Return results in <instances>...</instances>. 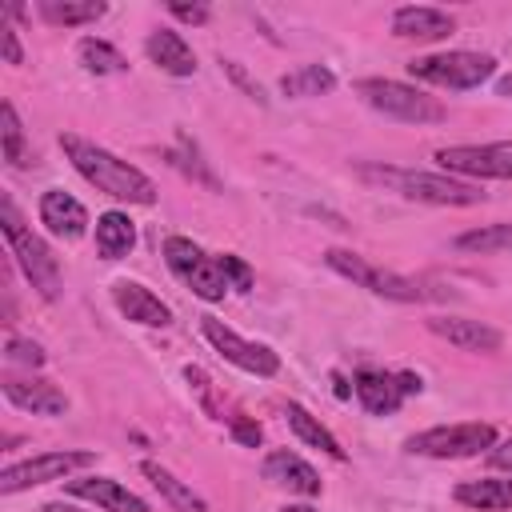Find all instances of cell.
Instances as JSON below:
<instances>
[{
  "mask_svg": "<svg viewBox=\"0 0 512 512\" xmlns=\"http://www.w3.org/2000/svg\"><path fill=\"white\" fill-rule=\"evenodd\" d=\"M60 148H64V156L72 160V168H76L92 188H100L104 196L124 200V204H152V200H156V184H152L136 164L112 156L108 148H100V144H92V140H84V136H76V132H64V136H60Z\"/></svg>",
  "mask_w": 512,
  "mask_h": 512,
  "instance_id": "cell-1",
  "label": "cell"
},
{
  "mask_svg": "<svg viewBox=\"0 0 512 512\" xmlns=\"http://www.w3.org/2000/svg\"><path fill=\"white\" fill-rule=\"evenodd\" d=\"M360 180L396 192L404 200H420V204H448V208H468V204H484V192L476 184L440 176V172H416V168H396V164H360L356 168Z\"/></svg>",
  "mask_w": 512,
  "mask_h": 512,
  "instance_id": "cell-2",
  "label": "cell"
},
{
  "mask_svg": "<svg viewBox=\"0 0 512 512\" xmlns=\"http://www.w3.org/2000/svg\"><path fill=\"white\" fill-rule=\"evenodd\" d=\"M324 264L340 276H348L352 284L384 296V300H400V304H416V300H440V292H432L428 284L412 280V276H400V272H388V268H376L368 264L364 256L348 252V248H328L324 252Z\"/></svg>",
  "mask_w": 512,
  "mask_h": 512,
  "instance_id": "cell-3",
  "label": "cell"
},
{
  "mask_svg": "<svg viewBox=\"0 0 512 512\" xmlns=\"http://www.w3.org/2000/svg\"><path fill=\"white\" fill-rule=\"evenodd\" d=\"M356 92L364 96L368 108H376L392 120H404V124H440V120H448V108L436 96H424L420 88L400 84V80L368 76V80L356 84Z\"/></svg>",
  "mask_w": 512,
  "mask_h": 512,
  "instance_id": "cell-4",
  "label": "cell"
},
{
  "mask_svg": "<svg viewBox=\"0 0 512 512\" xmlns=\"http://www.w3.org/2000/svg\"><path fill=\"white\" fill-rule=\"evenodd\" d=\"M408 72L416 80H428V84H440V88H480L492 72H496V60L488 52H468V48H456V52H436V56H416L408 64Z\"/></svg>",
  "mask_w": 512,
  "mask_h": 512,
  "instance_id": "cell-5",
  "label": "cell"
},
{
  "mask_svg": "<svg viewBox=\"0 0 512 512\" xmlns=\"http://www.w3.org/2000/svg\"><path fill=\"white\" fill-rule=\"evenodd\" d=\"M496 444V428L492 424H436L428 432H416L404 448L412 456H436V460H464V456H480Z\"/></svg>",
  "mask_w": 512,
  "mask_h": 512,
  "instance_id": "cell-6",
  "label": "cell"
},
{
  "mask_svg": "<svg viewBox=\"0 0 512 512\" xmlns=\"http://www.w3.org/2000/svg\"><path fill=\"white\" fill-rule=\"evenodd\" d=\"M88 464H96V452H40L32 460L8 464L0 472V492L12 496L24 488H36V484H48V480H68L72 472H80Z\"/></svg>",
  "mask_w": 512,
  "mask_h": 512,
  "instance_id": "cell-7",
  "label": "cell"
},
{
  "mask_svg": "<svg viewBox=\"0 0 512 512\" xmlns=\"http://www.w3.org/2000/svg\"><path fill=\"white\" fill-rule=\"evenodd\" d=\"M444 172L476 176V180H512V140L492 144H452L436 152Z\"/></svg>",
  "mask_w": 512,
  "mask_h": 512,
  "instance_id": "cell-8",
  "label": "cell"
},
{
  "mask_svg": "<svg viewBox=\"0 0 512 512\" xmlns=\"http://www.w3.org/2000/svg\"><path fill=\"white\" fill-rule=\"evenodd\" d=\"M200 332H204V340H208L228 364H236V368H244V372H252V376H276V372H280V356H276L268 344L244 340L240 332H232L228 324H220V320H212V316L200 320Z\"/></svg>",
  "mask_w": 512,
  "mask_h": 512,
  "instance_id": "cell-9",
  "label": "cell"
},
{
  "mask_svg": "<svg viewBox=\"0 0 512 512\" xmlns=\"http://www.w3.org/2000/svg\"><path fill=\"white\" fill-rule=\"evenodd\" d=\"M420 376L416 372H380V368H360L356 372V400L364 404V412L372 416H388L404 404V396L420 392Z\"/></svg>",
  "mask_w": 512,
  "mask_h": 512,
  "instance_id": "cell-10",
  "label": "cell"
},
{
  "mask_svg": "<svg viewBox=\"0 0 512 512\" xmlns=\"http://www.w3.org/2000/svg\"><path fill=\"white\" fill-rule=\"evenodd\" d=\"M8 248H12V256H16V264H20V272L28 276V284H32L44 300H56V296H60V264H56V256L48 252V244H44L40 236L24 232V236H16Z\"/></svg>",
  "mask_w": 512,
  "mask_h": 512,
  "instance_id": "cell-11",
  "label": "cell"
},
{
  "mask_svg": "<svg viewBox=\"0 0 512 512\" xmlns=\"http://www.w3.org/2000/svg\"><path fill=\"white\" fill-rule=\"evenodd\" d=\"M112 304L132 324H144V328H168L172 324V308L152 288H144L140 280H116L112 284Z\"/></svg>",
  "mask_w": 512,
  "mask_h": 512,
  "instance_id": "cell-12",
  "label": "cell"
},
{
  "mask_svg": "<svg viewBox=\"0 0 512 512\" xmlns=\"http://www.w3.org/2000/svg\"><path fill=\"white\" fill-rule=\"evenodd\" d=\"M428 332L448 340L460 352H500V344H504L500 328H492L484 320H468V316H432Z\"/></svg>",
  "mask_w": 512,
  "mask_h": 512,
  "instance_id": "cell-13",
  "label": "cell"
},
{
  "mask_svg": "<svg viewBox=\"0 0 512 512\" xmlns=\"http://www.w3.org/2000/svg\"><path fill=\"white\" fill-rule=\"evenodd\" d=\"M40 224L60 240H80L88 232V212L76 196L60 192V188H48L40 196Z\"/></svg>",
  "mask_w": 512,
  "mask_h": 512,
  "instance_id": "cell-14",
  "label": "cell"
},
{
  "mask_svg": "<svg viewBox=\"0 0 512 512\" xmlns=\"http://www.w3.org/2000/svg\"><path fill=\"white\" fill-rule=\"evenodd\" d=\"M456 32V20L440 8H424V4H408L392 12V36L400 40H448Z\"/></svg>",
  "mask_w": 512,
  "mask_h": 512,
  "instance_id": "cell-15",
  "label": "cell"
},
{
  "mask_svg": "<svg viewBox=\"0 0 512 512\" xmlns=\"http://www.w3.org/2000/svg\"><path fill=\"white\" fill-rule=\"evenodd\" d=\"M4 396H8V404H16L20 412H32V416H64L68 412V396L52 380H16V376H8Z\"/></svg>",
  "mask_w": 512,
  "mask_h": 512,
  "instance_id": "cell-16",
  "label": "cell"
},
{
  "mask_svg": "<svg viewBox=\"0 0 512 512\" xmlns=\"http://www.w3.org/2000/svg\"><path fill=\"white\" fill-rule=\"evenodd\" d=\"M68 492L80 496V500H92L104 512H148V504L136 492H128L120 480H112V476H80V480H68Z\"/></svg>",
  "mask_w": 512,
  "mask_h": 512,
  "instance_id": "cell-17",
  "label": "cell"
},
{
  "mask_svg": "<svg viewBox=\"0 0 512 512\" xmlns=\"http://www.w3.org/2000/svg\"><path fill=\"white\" fill-rule=\"evenodd\" d=\"M264 480H272V484H280V488H292V492H300V496H320V476H316V468L304 464V460H300L296 452H288V448H276V452L264 456Z\"/></svg>",
  "mask_w": 512,
  "mask_h": 512,
  "instance_id": "cell-18",
  "label": "cell"
},
{
  "mask_svg": "<svg viewBox=\"0 0 512 512\" xmlns=\"http://www.w3.org/2000/svg\"><path fill=\"white\" fill-rule=\"evenodd\" d=\"M144 52L156 68H164L168 76H192L196 72V56L188 48V40L172 28H156L148 40H144Z\"/></svg>",
  "mask_w": 512,
  "mask_h": 512,
  "instance_id": "cell-19",
  "label": "cell"
},
{
  "mask_svg": "<svg viewBox=\"0 0 512 512\" xmlns=\"http://www.w3.org/2000/svg\"><path fill=\"white\" fill-rule=\"evenodd\" d=\"M140 472L152 480V488L168 500V508H172V512H208V500H204L200 492H192V484H184L180 476H172L164 464L144 460V464H140Z\"/></svg>",
  "mask_w": 512,
  "mask_h": 512,
  "instance_id": "cell-20",
  "label": "cell"
},
{
  "mask_svg": "<svg viewBox=\"0 0 512 512\" xmlns=\"http://www.w3.org/2000/svg\"><path fill=\"white\" fill-rule=\"evenodd\" d=\"M456 500L464 508H480V512H508L512 508V480H500V476L464 480L456 488Z\"/></svg>",
  "mask_w": 512,
  "mask_h": 512,
  "instance_id": "cell-21",
  "label": "cell"
},
{
  "mask_svg": "<svg viewBox=\"0 0 512 512\" xmlns=\"http://www.w3.org/2000/svg\"><path fill=\"white\" fill-rule=\"evenodd\" d=\"M136 244V224L124 212H100L96 216V252L104 260H120L128 256Z\"/></svg>",
  "mask_w": 512,
  "mask_h": 512,
  "instance_id": "cell-22",
  "label": "cell"
},
{
  "mask_svg": "<svg viewBox=\"0 0 512 512\" xmlns=\"http://www.w3.org/2000/svg\"><path fill=\"white\" fill-rule=\"evenodd\" d=\"M284 416H288V428L308 444V448H320V452H328L332 460H344V448H340V440L304 408V404H288L284 408Z\"/></svg>",
  "mask_w": 512,
  "mask_h": 512,
  "instance_id": "cell-23",
  "label": "cell"
},
{
  "mask_svg": "<svg viewBox=\"0 0 512 512\" xmlns=\"http://www.w3.org/2000/svg\"><path fill=\"white\" fill-rule=\"evenodd\" d=\"M108 12L104 0H40V16L48 24H64V28H80V24H92Z\"/></svg>",
  "mask_w": 512,
  "mask_h": 512,
  "instance_id": "cell-24",
  "label": "cell"
},
{
  "mask_svg": "<svg viewBox=\"0 0 512 512\" xmlns=\"http://www.w3.org/2000/svg\"><path fill=\"white\" fill-rule=\"evenodd\" d=\"M180 280H184L200 300H208V304H212V300H224V292L232 288L228 276H224V268H220V256H208V252H204Z\"/></svg>",
  "mask_w": 512,
  "mask_h": 512,
  "instance_id": "cell-25",
  "label": "cell"
},
{
  "mask_svg": "<svg viewBox=\"0 0 512 512\" xmlns=\"http://www.w3.org/2000/svg\"><path fill=\"white\" fill-rule=\"evenodd\" d=\"M336 88V76H332V68H324V64H300L296 72H288V76H280V92L284 96H320V92H332Z\"/></svg>",
  "mask_w": 512,
  "mask_h": 512,
  "instance_id": "cell-26",
  "label": "cell"
},
{
  "mask_svg": "<svg viewBox=\"0 0 512 512\" xmlns=\"http://www.w3.org/2000/svg\"><path fill=\"white\" fill-rule=\"evenodd\" d=\"M0 148H4V160H8L12 168H28V164H36L32 152H28V144H24L20 116H16V108H12L8 100H4V108H0Z\"/></svg>",
  "mask_w": 512,
  "mask_h": 512,
  "instance_id": "cell-27",
  "label": "cell"
},
{
  "mask_svg": "<svg viewBox=\"0 0 512 512\" xmlns=\"http://www.w3.org/2000/svg\"><path fill=\"white\" fill-rule=\"evenodd\" d=\"M456 248L460 252H504V248H512V224H484V228L460 232Z\"/></svg>",
  "mask_w": 512,
  "mask_h": 512,
  "instance_id": "cell-28",
  "label": "cell"
},
{
  "mask_svg": "<svg viewBox=\"0 0 512 512\" xmlns=\"http://www.w3.org/2000/svg\"><path fill=\"white\" fill-rule=\"evenodd\" d=\"M80 60H84V68L96 72V76H108V72H124V68H128V60H124L108 40H96V36H84V40H80Z\"/></svg>",
  "mask_w": 512,
  "mask_h": 512,
  "instance_id": "cell-29",
  "label": "cell"
},
{
  "mask_svg": "<svg viewBox=\"0 0 512 512\" xmlns=\"http://www.w3.org/2000/svg\"><path fill=\"white\" fill-rule=\"evenodd\" d=\"M168 160H172L180 172H188L196 184H204V188H212V192L220 188V180H216V176L204 168V160H200V152H196V144H192L188 136H180V140H176V148L168 152Z\"/></svg>",
  "mask_w": 512,
  "mask_h": 512,
  "instance_id": "cell-30",
  "label": "cell"
},
{
  "mask_svg": "<svg viewBox=\"0 0 512 512\" xmlns=\"http://www.w3.org/2000/svg\"><path fill=\"white\" fill-rule=\"evenodd\" d=\"M4 360H8V364H24V368H40V364H44V348H40L36 340L8 336V344H4Z\"/></svg>",
  "mask_w": 512,
  "mask_h": 512,
  "instance_id": "cell-31",
  "label": "cell"
},
{
  "mask_svg": "<svg viewBox=\"0 0 512 512\" xmlns=\"http://www.w3.org/2000/svg\"><path fill=\"white\" fill-rule=\"evenodd\" d=\"M184 380L192 384V392L200 396V404L212 412V420H224V408L216 404V392H212V380L204 376V368H192V364H188V368H184Z\"/></svg>",
  "mask_w": 512,
  "mask_h": 512,
  "instance_id": "cell-32",
  "label": "cell"
},
{
  "mask_svg": "<svg viewBox=\"0 0 512 512\" xmlns=\"http://www.w3.org/2000/svg\"><path fill=\"white\" fill-rule=\"evenodd\" d=\"M220 268H224V276H228V284H232L236 292H248V288H252V268H248L240 256L224 252V256H220Z\"/></svg>",
  "mask_w": 512,
  "mask_h": 512,
  "instance_id": "cell-33",
  "label": "cell"
},
{
  "mask_svg": "<svg viewBox=\"0 0 512 512\" xmlns=\"http://www.w3.org/2000/svg\"><path fill=\"white\" fill-rule=\"evenodd\" d=\"M224 72L232 76V84H236L240 92H248L256 104H264V88H260V84H256V80L244 72V64H236V60H224Z\"/></svg>",
  "mask_w": 512,
  "mask_h": 512,
  "instance_id": "cell-34",
  "label": "cell"
},
{
  "mask_svg": "<svg viewBox=\"0 0 512 512\" xmlns=\"http://www.w3.org/2000/svg\"><path fill=\"white\" fill-rule=\"evenodd\" d=\"M0 228H4V240L12 244L16 236H24L28 228H24V220H20V212H16V204H12V196H4L0 200Z\"/></svg>",
  "mask_w": 512,
  "mask_h": 512,
  "instance_id": "cell-35",
  "label": "cell"
},
{
  "mask_svg": "<svg viewBox=\"0 0 512 512\" xmlns=\"http://www.w3.org/2000/svg\"><path fill=\"white\" fill-rule=\"evenodd\" d=\"M232 436H236L240 444H248V448H260V440H264L260 424H256V420H244V416H232Z\"/></svg>",
  "mask_w": 512,
  "mask_h": 512,
  "instance_id": "cell-36",
  "label": "cell"
},
{
  "mask_svg": "<svg viewBox=\"0 0 512 512\" xmlns=\"http://www.w3.org/2000/svg\"><path fill=\"white\" fill-rule=\"evenodd\" d=\"M168 12L176 16V20H184V24H204L212 12H208V4H168Z\"/></svg>",
  "mask_w": 512,
  "mask_h": 512,
  "instance_id": "cell-37",
  "label": "cell"
},
{
  "mask_svg": "<svg viewBox=\"0 0 512 512\" xmlns=\"http://www.w3.org/2000/svg\"><path fill=\"white\" fill-rule=\"evenodd\" d=\"M488 464H492V468H508V472H512V440L492 444V448H488Z\"/></svg>",
  "mask_w": 512,
  "mask_h": 512,
  "instance_id": "cell-38",
  "label": "cell"
},
{
  "mask_svg": "<svg viewBox=\"0 0 512 512\" xmlns=\"http://www.w3.org/2000/svg\"><path fill=\"white\" fill-rule=\"evenodd\" d=\"M0 32H4V60H8V64H24V52H20L16 32H12V28H0Z\"/></svg>",
  "mask_w": 512,
  "mask_h": 512,
  "instance_id": "cell-39",
  "label": "cell"
},
{
  "mask_svg": "<svg viewBox=\"0 0 512 512\" xmlns=\"http://www.w3.org/2000/svg\"><path fill=\"white\" fill-rule=\"evenodd\" d=\"M496 92H500V96H508V100H512V72H508V76H504V80H500V84H496Z\"/></svg>",
  "mask_w": 512,
  "mask_h": 512,
  "instance_id": "cell-40",
  "label": "cell"
},
{
  "mask_svg": "<svg viewBox=\"0 0 512 512\" xmlns=\"http://www.w3.org/2000/svg\"><path fill=\"white\" fill-rule=\"evenodd\" d=\"M280 512H316V508H308V504H288V508H280Z\"/></svg>",
  "mask_w": 512,
  "mask_h": 512,
  "instance_id": "cell-41",
  "label": "cell"
}]
</instances>
